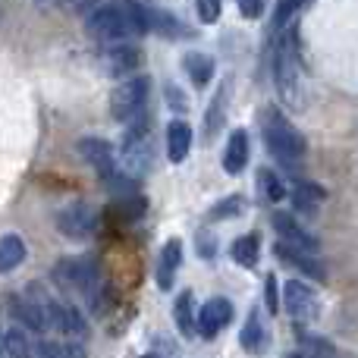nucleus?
Returning <instances> with one entry per match:
<instances>
[{"instance_id": "1", "label": "nucleus", "mask_w": 358, "mask_h": 358, "mask_svg": "<svg viewBox=\"0 0 358 358\" xmlns=\"http://www.w3.org/2000/svg\"><path fill=\"white\" fill-rule=\"evenodd\" d=\"M85 29L92 31L98 41H123V38L148 31V22H145V10L136 3H132L129 10H120V6H94L85 19Z\"/></svg>"}, {"instance_id": "2", "label": "nucleus", "mask_w": 358, "mask_h": 358, "mask_svg": "<svg viewBox=\"0 0 358 358\" xmlns=\"http://www.w3.org/2000/svg\"><path fill=\"white\" fill-rule=\"evenodd\" d=\"M261 129H264L267 151L277 157V164H283L286 170H296L299 164H302L305 138H302V132H299L296 126L283 117V113L273 110V107L271 110H264V117H261Z\"/></svg>"}, {"instance_id": "3", "label": "nucleus", "mask_w": 358, "mask_h": 358, "mask_svg": "<svg viewBox=\"0 0 358 358\" xmlns=\"http://www.w3.org/2000/svg\"><path fill=\"white\" fill-rule=\"evenodd\" d=\"M273 79H277V92L286 107H302V73H299V57L292 38H283L277 44V57H273Z\"/></svg>"}, {"instance_id": "4", "label": "nucleus", "mask_w": 358, "mask_h": 358, "mask_svg": "<svg viewBox=\"0 0 358 358\" xmlns=\"http://www.w3.org/2000/svg\"><path fill=\"white\" fill-rule=\"evenodd\" d=\"M50 277L63 289H79V292H94L101 283V271L94 258H63L57 261Z\"/></svg>"}, {"instance_id": "5", "label": "nucleus", "mask_w": 358, "mask_h": 358, "mask_svg": "<svg viewBox=\"0 0 358 358\" xmlns=\"http://www.w3.org/2000/svg\"><path fill=\"white\" fill-rule=\"evenodd\" d=\"M148 92H151V82L145 79V76L120 82V85L110 92V117L120 120V123H123V120L142 117L145 101H148Z\"/></svg>"}, {"instance_id": "6", "label": "nucleus", "mask_w": 358, "mask_h": 358, "mask_svg": "<svg viewBox=\"0 0 358 358\" xmlns=\"http://www.w3.org/2000/svg\"><path fill=\"white\" fill-rule=\"evenodd\" d=\"M151 164H155V142H151L148 123H142L126 136L123 151H120V167L129 176H142L151 170Z\"/></svg>"}, {"instance_id": "7", "label": "nucleus", "mask_w": 358, "mask_h": 358, "mask_svg": "<svg viewBox=\"0 0 358 358\" xmlns=\"http://www.w3.org/2000/svg\"><path fill=\"white\" fill-rule=\"evenodd\" d=\"M94 227H98V214L85 201H73L57 214V229L69 239H85L94 233Z\"/></svg>"}, {"instance_id": "8", "label": "nucleus", "mask_w": 358, "mask_h": 358, "mask_svg": "<svg viewBox=\"0 0 358 358\" xmlns=\"http://www.w3.org/2000/svg\"><path fill=\"white\" fill-rule=\"evenodd\" d=\"M44 315H48V327L60 330L69 340H82L88 334L85 315H82L76 305H63V302H48L44 305Z\"/></svg>"}, {"instance_id": "9", "label": "nucleus", "mask_w": 358, "mask_h": 358, "mask_svg": "<svg viewBox=\"0 0 358 358\" xmlns=\"http://www.w3.org/2000/svg\"><path fill=\"white\" fill-rule=\"evenodd\" d=\"M283 305H286V311L292 315V321H311V317L317 315V296H315V289H311L308 283H302V280H296V277L286 283Z\"/></svg>"}, {"instance_id": "10", "label": "nucleus", "mask_w": 358, "mask_h": 358, "mask_svg": "<svg viewBox=\"0 0 358 358\" xmlns=\"http://www.w3.org/2000/svg\"><path fill=\"white\" fill-rule=\"evenodd\" d=\"M229 321H233V305H229L227 299L217 296V299H208V302L201 305V311H198V317H195V330L204 336V340H214Z\"/></svg>"}, {"instance_id": "11", "label": "nucleus", "mask_w": 358, "mask_h": 358, "mask_svg": "<svg viewBox=\"0 0 358 358\" xmlns=\"http://www.w3.org/2000/svg\"><path fill=\"white\" fill-rule=\"evenodd\" d=\"M76 151H79V157L88 164V167H94L104 179L117 173V157H113V148L104 142V138L85 136V138H79Z\"/></svg>"}, {"instance_id": "12", "label": "nucleus", "mask_w": 358, "mask_h": 358, "mask_svg": "<svg viewBox=\"0 0 358 358\" xmlns=\"http://www.w3.org/2000/svg\"><path fill=\"white\" fill-rule=\"evenodd\" d=\"M273 229L283 239V245L296 248V252H308V255L317 252V239L296 220V214H273Z\"/></svg>"}, {"instance_id": "13", "label": "nucleus", "mask_w": 358, "mask_h": 358, "mask_svg": "<svg viewBox=\"0 0 358 358\" xmlns=\"http://www.w3.org/2000/svg\"><path fill=\"white\" fill-rule=\"evenodd\" d=\"M10 305H13V315H16L25 327H31V330H44V327H48V315H44V305H48V302L35 299V292H29V296H16Z\"/></svg>"}, {"instance_id": "14", "label": "nucleus", "mask_w": 358, "mask_h": 358, "mask_svg": "<svg viewBox=\"0 0 358 358\" xmlns=\"http://www.w3.org/2000/svg\"><path fill=\"white\" fill-rule=\"evenodd\" d=\"M104 63H107V73L117 76V79H123V76H132L138 69V63H142V54H138L132 44H117V48L107 50Z\"/></svg>"}, {"instance_id": "15", "label": "nucleus", "mask_w": 358, "mask_h": 358, "mask_svg": "<svg viewBox=\"0 0 358 358\" xmlns=\"http://www.w3.org/2000/svg\"><path fill=\"white\" fill-rule=\"evenodd\" d=\"M179 264H182V242L170 239L167 245L161 248V258H157V286H161V289H170V286H173Z\"/></svg>"}, {"instance_id": "16", "label": "nucleus", "mask_w": 358, "mask_h": 358, "mask_svg": "<svg viewBox=\"0 0 358 358\" xmlns=\"http://www.w3.org/2000/svg\"><path fill=\"white\" fill-rule=\"evenodd\" d=\"M245 164H248V136L245 129H236L227 142V151H223V170L229 176H236L245 170Z\"/></svg>"}, {"instance_id": "17", "label": "nucleus", "mask_w": 358, "mask_h": 358, "mask_svg": "<svg viewBox=\"0 0 358 358\" xmlns=\"http://www.w3.org/2000/svg\"><path fill=\"white\" fill-rule=\"evenodd\" d=\"M189 148H192V126L182 123V120H173L167 126V157L173 164H182L189 157Z\"/></svg>"}, {"instance_id": "18", "label": "nucleus", "mask_w": 358, "mask_h": 358, "mask_svg": "<svg viewBox=\"0 0 358 358\" xmlns=\"http://www.w3.org/2000/svg\"><path fill=\"white\" fill-rule=\"evenodd\" d=\"M239 343H242V349H245V352H252V355L264 352L267 334H264V324H261V311L258 308L248 311L245 327H242V334H239Z\"/></svg>"}, {"instance_id": "19", "label": "nucleus", "mask_w": 358, "mask_h": 358, "mask_svg": "<svg viewBox=\"0 0 358 358\" xmlns=\"http://www.w3.org/2000/svg\"><path fill=\"white\" fill-rule=\"evenodd\" d=\"M324 201V189L317 182H296L292 185V208L299 214H315Z\"/></svg>"}, {"instance_id": "20", "label": "nucleus", "mask_w": 358, "mask_h": 358, "mask_svg": "<svg viewBox=\"0 0 358 358\" xmlns=\"http://www.w3.org/2000/svg\"><path fill=\"white\" fill-rule=\"evenodd\" d=\"M236 264L242 267H258V258H261V236L258 233H248V236H239L229 248Z\"/></svg>"}, {"instance_id": "21", "label": "nucleus", "mask_w": 358, "mask_h": 358, "mask_svg": "<svg viewBox=\"0 0 358 358\" xmlns=\"http://www.w3.org/2000/svg\"><path fill=\"white\" fill-rule=\"evenodd\" d=\"M22 261H25V242L13 233L3 236V239H0V273L16 271Z\"/></svg>"}, {"instance_id": "22", "label": "nucleus", "mask_w": 358, "mask_h": 358, "mask_svg": "<svg viewBox=\"0 0 358 358\" xmlns=\"http://www.w3.org/2000/svg\"><path fill=\"white\" fill-rule=\"evenodd\" d=\"M38 358H88V352L79 340H69V343L41 340L38 343Z\"/></svg>"}, {"instance_id": "23", "label": "nucleus", "mask_w": 358, "mask_h": 358, "mask_svg": "<svg viewBox=\"0 0 358 358\" xmlns=\"http://www.w3.org/2000/svg\"><path fill=\"white\" fill-rule=\"evenodd\" d=\"M0 349H3L6 358H31V340L19 327H10L6 334H0Z\"/></svg>"}, {"instance_id": "24", "label": "nucleus", "mask_w": 358, "mask_h": 358, "mask_svg": "<svg viewBox=\"0 0 358 358\" xmlns=\"http://www.w3.org/2000/svg\"><path fill=\"white\" fill-rule=\"evenodd\" d=\"M277 255H280V258H283V261H289L292 267H299V271H305V273H308V277L324 280V267L317 264V261L311 258L308 252H296V248H289V245H283V242H280Z\"/></svg>"}, {"instance_id": "25", "label": "nucleus", "mask_w": 358, "mask_h": 358, "mask_svg": "<svg viewBox=\"0 0 358 358\" xmlns=\"http://www.w3.org/2000/svg\"><path fill=\"white\" fill-rule=\"evenodd\" d=\"M182 66H185V73H189V79L195 82V85H208L210 76H214V60H210L208 54H185Z\"/></svg>"}, {"instance_id": "26", "label": "nucleus", "mask_w": 358, "mask_h": 358, "mask_svg": "<svg viewBox=\"0 0 358 358\" xmlns=\"http://www.w3.org/2000/svg\"><path fill=\"white\" fill-rule=\"evenodd\" d=\"M173 315H176V327H179V334H182V336H192V334H195V311H192V292H182V296L176 299Z\"/></svg>"}, {"instance_id": "27", "label": "nucleus", "mask_w": 358, "mask_h": 358, "mask_svg": "<svg viewBox=\"0 0 358 358\" xmlns=\"http://www.w3.org/2000/svg\"><path fill=\"white\" fill-rule=\"evenodd\" d=\"M258 185H261V192H264V198H271V201H280V198L286 195L283 182H280V176L273 173V170H261V173H258Z\"/></svg>"}, {"instance_id": "28", "label": "nucleus", "mask_w": 358, "mask_h": 358, "mask_svg": "<svg viewBox=\"0 0 358 358\" xmlns=\"http://www.w3.org/2000/svg\"><path fill=\"white\" fill-rule=\"evenodd\" d=\"M242 210H245V198L233 195V198H223V201L210 210V217H214V220H229V217H239Z\"/></svg>"}, {"instance_id": "29", "label": "nucleus", "mask_w": 358, "mask_h": 358, "mask_svg": "<svg viewBox=\"0 0 358 358\" xmlns=\"http://www.w3.org/2000/svg\"><path fill=\"white\" fill-rule=\"evenodd\" d=\"M223 13V0H198V16H201V22H217Z\"/></svg>"}, {"instance_id": "30", "label": "nucleus", "mask_w": 358, "mask_h": 358, "mask_svg": "<svg viewBox=\"0 0 358 358\" xmlns=\"http://www.w3.org/2000/svg\"><path fill=\"white\" fill-rule=\"evenodd\" d=\"M264 305H267V311H271V315H277L280 289H277V277H273V273H267V280H264Z\"/></svg>"}, {"instance_id": "31", "label": "nucleus", "mask_w": 358, "mask_h": 358, "mask_svg": "<svg viewBox=\"0 0 358 358\" xmlns=\"http://www.w3.org/2000/svg\"><path fill=\"white\" fill-rule=\"evenodd\" d=\"M117 208L123 210V217H126V220H136V217H142V214H145V198L129 195V198H126V201H120Z\"/></svg>"}, {"instance_id": "32", "label": "nucleus", "mask_w": 358, "mask_h": 358, "mask_svg": "<svg viewBox=\"0 0 358 358\" xmlns=\"http://www.w3.org/2000/svg\"><path fill=\"white\" fill-rule=\"evenodd\" d=\"M302 6V0H280V6H277V16H273V29H283L286 25V19L292 16V13Z\"/></svg>"}, {"instance_id": "33", "label": "nucleus", "mask_w": 358, "mask_h": 358, "mask_svg": "<svg viewBox=\"0 0 358 358\" xmlns=\"http://www.w3.org/2000/svg\"><path fill=\"white\" fill-rule=\"evenodd\" d=\"M236 3H239V13L245 19H258L264 13V0H236Z\"/></svg>"}, {"instance_id": "34", "label": "nucleus", "mask_w": 358, "mask_h": 358, "mask_svg": "<svg viewBox=\"0 0 358 358\" xmlns=\"http://www.w3.org/2000/svg\"><path fill=\"white\" fill-rule=\"evenodd\" d=\"M63 6H69V10H76V13H85L88 6H92V0H63Z\"/></svg>"}, {"instance_id": "35", "label": "nucleus", "mask_w": 358, "mask_h": 358, "mask_svg": "<svg viewBox=\"0 0 358 358\" xmlns=\"http://www.w3.org/2000/svg\"><path fill=\"white\" fill-rule=\"evenodd\" d=\"M145 358H157V355H145Z\"/></svg>"}, {"instance_id": "36", "label": "nucleus", "mask_w": 358, "mask_h": 358, "mask_svg": "<svg viewBox=\"0 0 358 358\" xmlns=\"http://www.w3.org/2000/svg\"><path fill=\"white\" fill-rule=\"evenodd\" d=\"M0 352H3V349H0Z\"/></svg>"}]
</instances>
